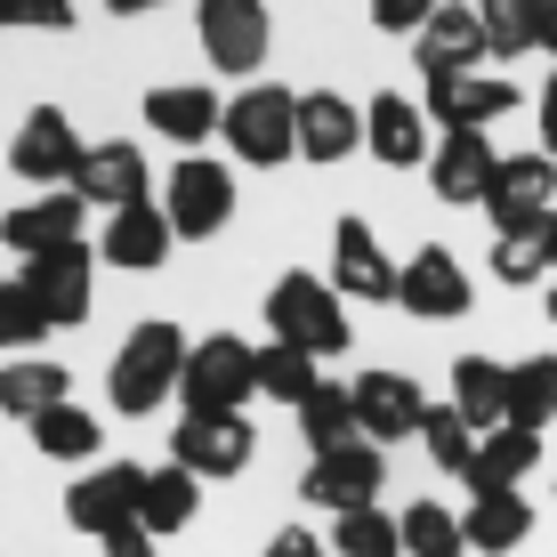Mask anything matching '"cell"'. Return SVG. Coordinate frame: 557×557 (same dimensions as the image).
<instances>
[{"mask_svg":"<svg viewBox=\"0 0 557 557\" xmlns=\"http://www.w3.org/2000/svg\"><path fill=\"white\" fill-rule=\"evenodd\" d=\"M186 356H195V339L178 332V323H138V332L113 348V372H106V405L122 412V420H146V412H162L170 396H178V380H186Z\"/></svg>","mask_w":557,"mask_h":557,"instance_id":"cell-1","label":"cell"},{"mask_svg":"<svg viewBox=\"0 0 557 557\" xmlns=\"http://www.w3.org/2000/svg\"><path fill=\"white\" fill-rule=\"evenodd\" d=\"M259 396V348L243 332H210L195 339V356H186V380H178V412L186 420H226L243 412Z\"/></svg>","mask_w":557,"mask_h":557,"instance_id":"cell-2","label":"cell"},{"mask_svg":"<svg viewBox=\"0 0 557 557\" xmlns=\"http://www.w3.org/2000/svg\"><path fill=\"white\" fill-rule=\"evenodd\" d=\"M267 332H275L283 348L315 356V363L339 356V348L356 339V332H348V299H339L323 275H299V267L275 283V292H267Z\"/></svg>","mask_w":557,"mask_h":557,"instance_id":"cell-3","label":"cell"},{"mask_svg":"<svg viewBox=\"0 0 557 557\" xmlns=\"http://www.w3.org/2000/svg\"><path fill=\"white\" fill-rule=\"evenodd\" d=\"M219 138L235 146L251 170H283L299 153V89H275V82L235 89V106L219 113Z\"/></svg>","mask_w":557,"mask_h":557,"instance_id":"cell-4","label":"cell"},{"mask_svg":"<svg viewBox=\"0 0 557 557\" xmlns=\"http://www.w3.org/2000/svg\"><path fill=\"white\" fill-rule=\"evenodd\" d=\"M162 219L178 243H210L226 219H235V170L210 162V153H186L170 170V195H162Z\"/></svg>","mask_w":557,"mask_h":557,"instance_id":"cell-5","label":"cell"},{"mask_svg":"<svg viewBox=\"0 0 557 557\" xmlns=\"http://www.w3.org/2000/svg\"><path fill=\"white\" fill-rule=\"evenodd\" d=\"M396 307L420 323H460L476 307V283H469V267H460L445 243H420V251L396 267Z\"/></svg>","mask_w":557,"mask_h":557,"instance_id":"cell-6","label":"cell"},{"mask_svg":"<svg viewBox=\"0 0 557 557\" xmlns=\"http://www.w3.org/2000/svg\"><path fill=\"white\" fill-rule=\"evenodd\" d=\"M202 57L210 73H226V82H251L267 65V49H275V33H267V0H202Z\"/></svg>","mask_w":557,"mask_h":557,"instance_id":"cell-7","label":"cell"},{"mask_svg":"<svg viewBox=\"0 0 557 557\" xmlns=\"http://www.w3.org/2000/svg\"><path fill=\"white\" fill-rule=\"evenodd\" d=\"M380 476H388V460H380V445H363V436H348V445H332V453H315V460H307L299 493H307L315 509L348 517V509H380Z\"/></svg>","mask_w":557,"mask_h":557,"instance_id":"cell-8","label":"cell"},{"mask_svg":"<svg viewBox=\"0 0 557 557\" xmlns=\"http://www.w3.org/2000/svg\"><path fill=\"white\" fill-rule=\"evenodd\" d=\"M16 283L41 299V315L57 323V332H65V323H89V299H98V251H89V243H57V251L25 259Z\"/></svg>","mask_w":557,"mask_h":557,"instance_id":"cell-9","label":"cell"},{"mask_svg":"<svg viewBox=\"0 0 557 557\" xmlns=\"http://www.w3.org/2000/svg\"><path fill=\"white\" fill-rule=\"evenodd\" d=\"M82 138H73V122L57 106H33L25 122H16V138H9V170L25 186H41V195H57V186H73V170H82Z\"/></svg>","mask_w":557,"mask_h":557,"instance_id":"cell-10","label":"cell"},{"mask_svg":"<svg viewBox=\"0 0 557 557\" xmlns=\"http://www.w3.org/2000/svg\"><path fill=\"white\" fill-rule=\"evenodd\" d=\"M138 502H146V469L138 460H106L98 476H73L65 493V525L89 533V542H106V533L138 525Z\"/></svg>","mask_w":557,"mask_h":557,"instance_id":"cell-11","label":"cell"},{"mask_svg":"<svg viewBox=\"0 0 557 557\" xmlns=\"http://www.w3.org/2000/svg\"><path fill=\"white\" fill-rule=\"evenodd\" d=\"M493 57L485 41V16L469 9V0H436V16L412 33V65H420V82H453V73H476Z\"/></svg>","mask_w":557,"mask_h":557,"instance_id":"cell-12","label":"cell"},{"mask_svg":"<svg viewBox=\"0 0 557 557\" xmlns=\"http://www.w3.org/2000/svg\"><path fill=\"white\" fill-rule=\"evenodd\" d=\"M348 396H356V436L363 445H405V436H420V412H429V396H420V380L405 372H363L348 380Z\"/></svg>","mask_w":557,"mask_h":557,"instance_id":"cell-13","label":"cell"},{"mask_svg":"<svg viewBox=\"0 0 557 557\" xmlns=\"http://www.w3.org/2000/svg\"><path fill=\"white\" fill-rule=\"evenodd\" d=\"M251 453H259V429L243 412H226V420H186L178 412V429H170V460L186 476H243Z\"/></svg>","mask_w":557,"mask_h":557,"instance_id":"cell-14","label":"cell"},{"mask_svg":"<svg viewBox=\"0 0 557 557\" xmlns=\"http://www.w3.org/2000/svg\"><path fill=\"white\" fill-rule=\"evenodd\" d=\"M549 210H557V162H549V153H502L493 195H485L493 235H509V226H542Z\"/></svg>","mask_w":557,"mask_h":557,"instance_id":"cell-15","label":"cell"},{"mask_svg":"<svg viewBox=\"0 0 557 557\" xmlns=\"http://www.w3.org/2000/svg\"><path fill=\"white\" fill-rule=\"evenodd\" d=\"M493 170H502V153H493L485 129H445V138L429 146V186H436V202H453V210H485L493 195Z\"/></svg>","mask_w":557,"mask_h":557,"instance_id":"cell-16","label":"cell"},{"mask_svg":"<svg viewBox=\"0 0 557 557\" xmlns=\"http://www.w3.org/2000/svg\"><path fill=\"white\" fill-rule=\"evenodd\" d=\"M323 283H332L339 299L388 307V299H396V259L380 251V235H372L363 219H339V226H332V275H323Z\"/></svg>","mask_w":557,"mask_h":557,"instance_id":"cell-17","label":"cell"},{"mask_svg":"<svg viewBox=\"0 0 557 557\" xmlns=\"http://www.w3.org/2000/svg\"><path fill=\"white\" fill-rule=\"evenodd\" d=\"M73 195H82L89 210H129V202H153V170H146V153L129 146V138H106V146L82 153Z\"/></svg>","mask_w":557,"mask_h":557,"instance_id":"cell-18","label":"cell"},{"mask_svg":"<svg viewBox=\"0 0 557 557\" xmlns=\"http://www.w3.org/2000/svg\"><path fill=\"white\" fill-rule=\"evenodd\" d=\"M82 219H89V202L73 195V186H57V195L9 210V219H0V243H9L16 259H41V251H57V243H82Z\"/></svg>","mask_w":557,"mask_h":557,"instance_id":"cell-19","label":"cell"},{"mask_svg":"<svg viewBox=\"0 0 557 557\" xmlns=\"http://www.w3.org/2000/svg\"><path fill=\"white\" fill-rule=\"evenodd\" d=\"M363 146V106L339 89H299V162H348Z\"/></svg>","mask_w":557,"mask_h":557,"instance_id":"cell-20","label":"cell"},{"mask_svg":"<svg viewBox=\"0 0 557 557\" xmlns=\"http://www.w3.org/2000/svg\"><path fill=\"white\" fill-rule=\"evenodd\" d=\"M363 153L372 162H388V170H420L429 162V113H420L412 98H372L363 106Z\"/></svg>","mask_w":557,"mask_h":557,"instance_id":"cell-21","label":"cell"},{"mask_svg":"<svg viewBox=\"0 0 557 557\" xmlns=\"http://www.w3.org/2000/svg\"><path fill=\"white\" fill-rule=\"evenodd\" d=\"M170 219H162V202H129V210H106V243H98V259L106 267H122V275H146V267H162L170 259Z\"/></svg>","mask_w":557,"mask_h":557,"instance_id":"cell-22","label":"cell"},{"mask_svg":"<svg viewBox=\"0 0 557 557\" xmlns=\"http://www.w3.org/2000/svg\"><path fill=\"white\" fill-rule=\"evenodd\" d=\"M429 113L445 129H493L502 113H517V82H502V73H453V82H429Z\"/></svg>","mask_w":557,"mask_h":557,"instance_id":"cell-23","label":"cell"},{"mask_svg":"<svg viewBox=\"0 0 557 557\" xmlns=\"http://www.w3.org/2000/svg\"><path fill=\"white\" fill-rule=\"evenodd\" d=\"M533 469H542V436L517 429V420H502V429L476 436V460H469V476H460V485H469V493H517Z\"/></svg>","mask_w":557,"mask_h":557,"instance_id":"cell-24","label":"cell"},{"mask_svg":"<svg viewBox=\"0 0 557 557\" xmlns=\"http://www.w3.org/2000/svg\"><path fill=\"white\" fill-rule=\"evenodd\" d=\"M219 89H202V82H162V89H146V129H162L170 146H202V138H219Z\"/></svg>","mask_w":557,"mask_h":557,"instance_id":"cell-25","label":"cell"},{"mask_svg":"<svg viewBox=\"0 0 557 557\" xmlns=\"http://www.w3.org/2000/svg\"><path fill=\"white\" fill-rule=\"evenodd\" d=\"M525 533H533V502L525 493H476V502L460 509V542L485 549V557L525 549Z\"/></svg>","mask_w":557,"mask_h":557,"instance_id":"cell-26","label":"cell"},{"mask_svg":"<svg viewBox=\"0 0 557 557\" xmlns=\"http://www.w3.org/2000/svg\"><path fill=\"white\" fill-rule=\"evenodd\" d=\"M49 405H73V372L49 356H16L0 363V412L9 420H41Z\"/></svg>","mask_w":557,"mask_h":557,"instance_id":"cell-27","label":"cell"},{"mask_svg":"<svg viewBox=\"0 0 557 557\" xmlns=\"http://www.w3.org/2000/svg\"><path fill=\"white\" fill-rule=\"evenodd\" d=\"M445 405L469 420L476 436L502 429V420H509V363H493V356H460V363H453V396H445Z\"/></svg>","mask_w":557,"mask_h":557,"instance_id":"cell-28","label":"cell"},{"mask_svg":"<svg viewBox=\"0 0 557 557\" xmlns=\"http://www.w3.org/2000/svg\"><path fill=\"white\" fill-rule=\"evenodd\" d=\"M202 509V476H186L178 460H162V469H146V502H138V525L153 542H170V533H186Z\"/></svg>","mask_w":557,"mask_h":557,"instance_id":"cell-29","label":"cell"},{"mask_svg":"<svg viewBox=\"0 0 557 557\" xmlns=\"http://www.w3.org/2000/svg\"><path fill=\"white\" fill-rule=\"evenodd\" d=\"M25 436H33L49 460H98V445H106L98 412H82V405H49L41 420H25Z\"/></svg>","mask_w":557,"mask_h":557,"instance_id":"cell-30","label":"cell"},{"mask_svg":"<svg viewBox=\"0 0 557 557\" xmlns=\"http://www.w3.org/2000/svg\"><path fill=\"white\" fill-rule=\"evenodd\" d=\"M509 420H517V429H533V436L557 420V356L509 363Z\"/></svg>","mask_w":557,"mask_h":557,"instance_id":"cell-31","label":"cell"},{"mask_svg":"<svg viewBox=\"0 0 557 557\" xmlns=\"http://www.w3.org/2000/svg\"><path fill=\"white\" fill-rule=\"evenodd\" d=\"M469 9L485 16L493 57H525V49H542V16H549V0H469Z\"/></svg>","mask_w":557,"mask_h":557,"instance_id":"cell-32","label":"cell"},{"mask_svg":"<svg viewBox=\"0 0 557 557\" xmlns=\"http://www.w3.org/2000/svg\"><path fill=\"white\" fill-rule=\"evenodd\" d=\"M315 356H299V348H283V339H267L259 348V396L267 405H283V412H299L307 396H315Z\"/></svg>","mask_w":557,"mask_h":557,"instance_id":"cell-33","label":"cell"},{"mask_svg":"<svg viewBox=\"0 0 557 557\" xmlns=\"http://www.w3.org/2000/svg\"><path fill=\"white\" fill-rule=\"evenodd\" d=\"M332 557H405V533H396V517L388 509H348V517H332Z\"/></svg>","mask_w":557,"mask_h":557,"instance_id":"cell-34","label":"cell"},{"mask_svg":"<svg viewBox=\"0 0 557 557\" xmlns=\"http://www.w3.org/2000/svg\"><path fill=\"white\" fill-rule=\"evenodd\" d=\"M299 436H307L315 453L348 445V436H356V396L339 388V380H315V396L299 405Z\"/></svg>","mask_w":557,"mask_h":557,"instance_id":"cell-35","label":"cell"},{"mask_svg":"<svg viewBox=\"0 0 557 557\" xmlns=\"http://www.w3.org/2000/svg\"><path fill=\"white\" fill-rule=\"evenodd\" d=\"M493 283H542L549 275V219L542 226H509V235H493Z\"/></svg>","mask_w":557,"mask_h":557,"instance_id":"cell-36","label":"cell"},{"mask_svg":"<svg viewBox=\"0 0 557 557\" xmlns=\"http://www.w3.org/2000/svg\"><path fill=\"white\" fill-rule=\"evenodd\" d=\"M396 533H405V557H469V542H460V517L436 509V502H412L405 517H396Z\"/></svg>","mask_w":557,"mask_h":557,"instance_id":"cell-37","label":"cell"},{"mask_svg":"<svg viewBox=\"0 0 557 557\" xmlns=\"http://www.w3.org/2000/svg\"><path fill=\"white\" fill-rule=\"evenodd\" d=\"M420 445H429V460H436L445 476H469V460H476V429H469V420H460L453 405H429V412H420Z\"/></svg>","mask_w":557,"mask_h":557,"instance_id":"cell-38","label":"cell"},{"mask_svg":"<svg viewBox=\"0 0 557 557\" xmlns=\"http://www.w3.org/2000/svg\"><path fill=\"white\" fill-rule=\"evenodd\" d=\"M49 332H57V323L41 315V299L9 275V283H0V348H41Z\"/></svg>","mask_w":557,"mask_h":557,"instance_id":"cell-39","label":"cell"},{"mask_svg":"<svg viewBox=\"0 0 557 557\" xmlns=\"http://www.w3.org/2000/svg\"><path fill=\"white\" fill-rule=\"evenodd\" d=\"M0 25H16V33H65L73 25V0H0Z\"/></svg>","mask_w":557,"mask_h":557,"instance_id":"cell-40","label":"cell"},{"mask_svg":"<svg viewBox=\"0 0 557 557\" xmlns=\"http://www.w3.org/2000/svg\"><path fill=\"white\" fill-rule=\"evenodd\" d=\"M436 16V0H372V25L380 33H420Z\"/></svg>","mask_w":557,"mask_h":557,"instance_id":"cell-41","label":"cell"},{"mask_svg":"<svg viewBox=\"0 0 557 557\" xmlns=\"http://www.w3.org/2000/svg\"><path fill=\"white\" fill-rule=\"evenodd\" d=\"M259 557H332V542H323V533H307V525H283Z\"/></svg>","mask_w":557,"mask_h":557,"instance_id":"cell-42","label":"cell"},{"mask_svg":"<svg viewBox=\"0 0 557 557\" xmlns=\"http://www.w3.org/2000/svg\"><path fill=\"white\" fill-rule=\"evenodd\" d=\"M106 557H162V549H153L146 525H122V533H106Z\"/></svg>","mask_w":557,"mask_h":557,"instance_id":"cell-43","label":"cell"},{"mask_svg":"<svg viewBox=\"0 0 557 557\" xmlns=\"http://www.w3.org/2000/svg\"><path fill=\"white\" fill-rule=\"evenodd\" d=\"M533 122H542V153L557 162V73L542 82V106H533Z\"/></svg>","mask_w":557,"mask_h":557,"instance_id":"cell-44","label":"cell"},{"mask_svg":"<svg viewBox=\"0 0 557 557\" xmlns=\"http://www.w3.org/2000/svg\"><path fill=\"white\" fill-rule=\"evenodd\" d=\"M113 16H146V9H170V0H106Z\"/></svg>","mask_w":557,"mask_h":557,"instance_id":"cell-45","label":"cell"},{"mask_svg":"<svg viewBox=\"0 0 557 557\" xmlns=\"http://www.w3.org/2000/svg\"><path fill=\"white\" fill-rule=\"evenodd\" d=\"M542 49L557 57V0H549V16H542Z\"/></svg>","mask_w":557,"mask_h":557,"instance_id":"cell-46","label":"cell"},{"mask_svg":"<svg viewBox=\"0 0 557 557\" xmlns=\"http://www.w3.org/2000/svg\"><path fill=\"white\" fill-rule=\"evenodd\" d=\"M549 275H557V210H549Z\"/></svg>","mask_w":557,"mask_h":557,"instance_id":"cell-47","label":"cell"},{"mask_svg":"<svg viewBox=\"0 0 557 557\" xmlns=\"http://www.w3.org/2000/svg\"><path fill=\"white\" fill-rule=\"evenodd\" d=\"M549 323H557V283H549Z\"/></svg>","mask_w":557,"mask_h":557,"instance_id":"cell-48","label":"cell"}]
</instances>
